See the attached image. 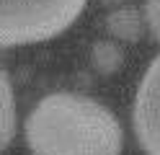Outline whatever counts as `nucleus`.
Listing matches in <instances>:
<instances>
[{
    "label": "nucleus",
    "mask_w": 160,
    "mask_h": 155,
    "mask_svg": "<svg viewBox=\"0 0 160 155\" xmlns=\"http://www.w3.org/2000/svg\"><path fill=\"white\" fill-rule=\"evenodd\" d=\"M23 132L31 155H122L124 150L116 114L83 93L44 96L28 111Z\"/></svg>",
    "instance_id": "nucleus-1"
},
{
    "label": "nucleus",
    "mask_w": 160,
    "mask_h": 155,
    "mask_svg": "<svg viewBox=\"0 0 160 155\" xmlns=\"http://www.w3.org/2000/svg\"><path fill=\"white\" fill-rule=\"evenodd\" d=\"M91 62L93 67L101 72V75H116L122 70V62H124V52L116 41H108V39H101L96 41L93 49H91Z\"/></svg>",
    "instance_id": "nucleus-6"
},
{
    "label": "nucleus",
    "mask_w": 160,
    "mask_h": 155,
    "mask_svg": "<svg viewBox=\"0 0 160 155\" xmlns=\"http://www.w3.org/2000/svg\"><path fill=\"white\" fill-rule=\"evenodd\" d=\"M106 28L114 39L129 41V44H134V41L145 36L142 16H139V8H134V5H116L106 16Z\"/></svg>",
    "instance_id": "nucleus-4"
},
{
    "label": "nucleus",
    "mask_w": 160,
    "mask_h": 155,
    "mask_svg": "<svg viewBox=\"0 0 160 155\" xmlns=\"http://www.w3.org/2000/svg\"><path fill=\"white\" fill-rule=\"evenodd\" d=\"M88 0H0V47L42 44L78 21Z\"/></svg>",
    "instance_id": "nucleus-2"
},
{
    "label": "nucleus",
    "mask_w": 160,
    "mask_h": 155,
    "mask_svg": "<svg viewBox=\"0 0 160 155\" xmlns=\"http://www.w3.org/2000/svg\"><path fill=\"white\" fill-rule=\"evenodd\" d=\"M158 111H160V62L152 59L147 65L142 80H139V85H137L134 109H132L134 137H137L145 155H160Z\"/></svg>",
    "instance_id": "nucleus-3"
},
{
    "label": "nucleus",
    "mask_w": 160,
    "mask_h": 155,
    "mask_svg": "<svg viewBox=\"0 0 160 155\" xmlns=\"http://www.w3.org/2000/svg\"><path fill=\"white\" fill-rule=\"evenodd\" d=\"M106 3H116V0H106Z\"/></svg>",
    "instance_id": "nucleus-8"
},
{
    "label": "nucleus",
    "mask_w": 160,
    "mask_h": 155,
    "mask_svg": "<svg viewBox=\"0 0 160 155\" xmlns=\"http://www.w3.org/2000/svg\"><path fill=\"white\" fill-rule=\"evenodd\" d=\"M158 3L160 0H145L142 8H139V16H142V23H145V31L150 34V39L158 41V34H160V18H158Z\"/></svg>",
    "instance_id": "nucleus-7"
},
{
    "label": "nucleus",
    "mask_w": 160,
    "mask_h": 155,
    "mask_svg": "<svg viewBox=\"0 0 160 155\" xmlns=\"http://www.w3.org/2000/svg\"><path fill=\"white\" fill-rule=\"evenodd\" d=\"M16 134V93L13 83L5 75V70H0V152L11 145Z\"/></svg>",
    "instance_id": "nucleus-5"
}]
</instances>
